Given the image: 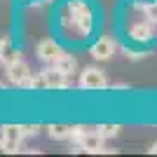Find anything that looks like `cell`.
Returning a JSON list of instances; mask_svg holds the SVG:
<instances>
[{"label":"cell","mask_w":157,"mask_h":157,"mask_svg":"<svg viewBox=\"0 0 157 157\" xmlns=\"http://www.w3.org/2000/svg\"><path fill=\"white\" fill-rule=\"evenodd\" d=\"M115 54V40L113 38H98L92 45V56L96 61H108Z\"/></svg>","instance_id":"5"},{"label":"cell","mask_w":157,"mask_h":157,"mask_svg":"<svg viewBox=\"0 0 157 157\" xmlns=\"http://www.w3.org/2000/svg\"><path fill=\"white\" fill-rule=\"evenodd\" d=\"M78 145H80V150H85V152H101L103 136H101L98 129H92V131H87V134H82L78 138Z\"/></svg>","instance_id":"4"},{"label":"cell","mask_w":157,"mask_h":157,"mask_svg":"<svg viewBox=\"0 0 157 157\" xmlns=\"http://www.w3.org/2000/svg\"><path fill=\"white\" fill-rule=\"evenodd\" d=\"M21 56H19V52H5L2 56H0V61H5V66L7 63H12V61H19Z\"/></svg>","instance_id":"13"},{"label":"cell","mask_w":157,"mask_h":157,"mask_svg":"<svg viewBox=\"0 0 157 157\" xmlns=\"http://www.w3.org/2000/svg\"><path fill=\"white\" fill-rule=\"evenodd\" d=\"M145 14H148L150 21H157V2H150V5L145 7Z\"/></svg>","instance_id":"14"},{"label":"cell","mask_w":157,"mask_h":157,"mask_svg":"<svg viewBox=\"0 0 157 157\" xmlns=\"http://www.w3.org/2000/svg\"><path fill=\"white\" fill-rule=\"evenodd\" d=\"M21 87H26V89H47V78H45V73L31 75V78H28Z\"/></svg>","instance_id":"11"},{"label":"cell","mask_w":157,"mask_h":157,"mask_svg":"<svg viewBox=\"0 0 157 157\" xmlns=\"http://www.w3.org/2000/svg\"><path fill=\"white\" fill-rule=\"evenodd\" d=\"M45 78H47V89H63L66 85H68V75L66 73H61L59 68H45Z\"/></svg>","instance_id":"7"},{"label":"cell","mask_w":157,"mask_h":157,"mask_svg":"<svg viewBox=\"0 0 157 157\" xmlns=\"http://www.w3.org/2000/svg\"><path fill=\"white\" fill-rule=\"evenodd\" d=\"M35 54H38L40 61H45V63H54V59L61 54V49H59V45H56L52 38H47V40H40V42H38Z\"/></svg>","instance_id":"6"},{"label":"cell","mask_w":157,"mask_h":157,"mask_svg":"<svg viewBox=\"0 0 157 157\" xmlns=\"http://www.w3.org/2000/svg\"><path fill=\"white\" fill-rule=\"evenodd\" d=\"M5 73H7V80H10L12 85H17V87H21L28 78H31V68H28V63L24 59L7 63L5 66Z\"/></svg>","instance_id":"3"},{"label":"cell","mask_w":157,"mask_h":157,"mask_svg":"<svg viewBox=\"0 0 157 157\" xmlns=\"http://www.w3.org/2000/svg\"><path fill=\"white\" fill-rule=\"evenodd\" d=\"M105 75L101 68H92V66H87L85 71L80 73V87L82 89H92V92H96V89H105Z\"/></svg>","instance_id":"1"},{"label":"cell","mask_w":157,"mask_h":157,"mask_svg":"<svg viewBox=\"0 0 157 157\" xmlns=\"http://www.w3.org/2000/svg\"><path fill=\"white\" fill-rule=\"evenodd\" d=\"M21 141H24V131H21L19 124H5L2 127V152H17L19 150Z\"/></svg>","instance_id":"2"},{"label":"cell","mask_w":157,"mask_h":157,"mask_svg":"<svg viewBox=\"0 0 157 157\" xmlns=\"http://www.w3.org/2000/svg\"><path fill=\"white\" fill-rule=\"evenodd\" d=\"M150 33H152V28H150L148 21H143V24H134V26L129 28V35L134 40H148V38H150Z\"/></svg>","instance_id":"9"},{"label":"cell","mask_w":157,"mask_h":157,"mask_svg":"<svg viewBox=\"0 0 157 157\" xmlns=\"http://www.w3.org/2000/svg\"><path fill=\"white\" fill-rule=\"evenodd\" d=\"M54 68H59L61 73H66V75H71V73L78 71V61H75V56H71V54H63L61 52L56 59H54Z\"/></svg>","instance_id":"8"},{"label":"cell","mask_w":157,"mask_h":157,"mask_svg":"<svg viewBox=\"0 0 157 157\" xmlns=\"http://www.w3.org/2000/svg\"><path fill=\"white\" fill-rule=\"evenodd\" d=\"M5 47H7V40L2 38V35H0V56H2V54H5Z\"/></svg>","instance_id":"16"},{"label":"cell","mask_w":157,"mask_h":157,"mask_svg":"<svg viewBox=\"0 0 157 157\" xmlns=\"http://www.w3.org/2000/svg\"><path fill=\"white\" fill-rule=\"evenodd\" d=\"M21 131H24V138H26V136H35V134H38V127H33V124H21Z\"/></svg>","instance_id":"15"},{"label":"cell","mask_w":157,"mask_h":157,"mask_svg":"<svg viewBox=\"0 0 157 157\" xmlns=\"http://www.w3.org/2000/svg\"><path fill=\"white\" fill-rule=\"evenodd\" d=\"M0 150H2V145H0Z\"/></svg>","instance_id":"18"},{"label":"cell","mask_w":157,"mask_h":157,"mask_svg":"<svg viewBox=\"0 0 157 157\" xmlns=\"http://www.w3.org/2000/svg\"><path fill=\"white\" fill-rule=\"evenodd\" d=\"M150 152H152V155H157V141H155V143H152V148H150Z\"/></svg>","instance_id":"17"},{"label":"cell","mask_w":157,"mask_h":157,"mask_svg":"<svg viewBox=\"0 0 157 157\" xmlns=\"http://www.w3.org/2000/svg\"><path fill=\"white\" fill-rule=\"evenodd\" d=\"M96 129L101 131V136H103V138H113V136H117V134H120L122 127H120V124H101V127H96Z\"/></svg>","instance_id":"12"},{"label":"cell","mask_w":157,"mask_h":157,"mask_svg":"<svg viewBox=\"0 0 157 157\" xmlns=\"http://www.w3.org/2000/svg\"><path fill=\"white\" fill-rule=\"evenodd\" d=\"M47 134H49V138H54V141H66V138H71L73 127H66V124H52Z\"/></svg>","instance_id":"10"}]
</instances>
